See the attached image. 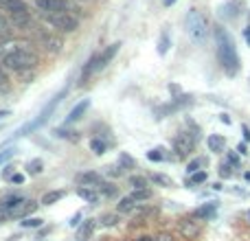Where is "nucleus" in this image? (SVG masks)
Here are the masks:
<instances>
[{
	"instance_id": "obj_1",
	"label": "nucleus",
	"mask_w": 250,
	"mask_h": 241,
	"mask_svg": "<svg viewBox=\"0 0 250 241\" xmlns=\"http://www.w3.org/2000/svg\"><path fill=\"white\" fill-rule=\"evenodd\" d=\"M213 35H215L217 61H220L222 70H224L229 77H235V75L239 73V68H242V61H239L233 38L229 35V31H226L224 26H215V29H213Z\"/></svg>"
},
{
	"instance_id": "obj_2",
	"label": "nucleus",
	"mask_w": 250,
	"mask_h": 241,
	"mask_svg": "<svg viewBox=\"0 0 250 241\" xmlns=\"http://www.w3.org/2000/svg\"><path fill=\"white\" fill-rule=\"evenodd\" d=\"M0 13L9 18L13 26L26 29L31 24V11L24 0H0Z\"/></svg>"
},
{
	"instance_id": "obj_3",
	"label": "nucleus",
	"mask_w": 250,
	"mask_h": 241,
	"mask_svg": "<svg viewBox=\"0 0 250 241\" xmlns=\"http://www.w3.org/2000/svg\"><path fill=\"white\" fill-rule=\"evenodd\" d=\"M119 48H121V42H114V44H110L108 48H104V51H101L97 57H92V60L86 64V68L82 70V77H79V79H82V83H83V81H88V79H90L95 73L104 70L105 66H108L110 61L114 60V55L119 53Z\"/></svg>"
},
{
	"instance_id": "obj_4",
	"label": "nucleus",
	"mask_w": 250,
	"mask_h": 241,
	"mask_svg": "<svg viewBox=\"0 0 250 241\" xmlns=\"http://www.w3.org/2000/svg\"><path fill=\"white\" fill-rule=\"evenodd\" d=\"M4 68L16 70V73H22V70H29L38 64V55L31 53L29 48H13L11 53H7L2 60Z\"/></svg>"
},
{
	"instance_id": "obj_5",
	"label": "nucleus",
	"mask_w": 250,
	"mask_h": 241,
	"mask_svg": "<svg viewBox=\"0 0 250 241\" xmlns=\"http://www.w3.org/2000/svg\"><path fill=\"white\" fill-rule=\"evenodd\" d=\"M185 26H187L189 38L193 40L195 44H202L204 40H207L208 22H207V18L198 11V9H189V13H187V18H185Z\"/></svg>"
},
{
	"instance_id": "obj_6",
	"label": "nucleus",
	"mask_w": 250,
	"mask_h": 241,
	"mask_svg": "<svg viewBox=\"0 0 250 241\" xmlns=\"http://www.w3.org/2000/svg\"><path fill=\"white\" fill-rule=\"evenodd\" d=\"M42 16L53 29L62 31V33H73L79 26V18L75 13H42Z\"/></svg>"
},
{
	"instance_id": "obj_7",
	"label": "nucleus",
	"mask_w": 250,
	"mask_h": 241,
	"mask_svg": "<svg viewBox=\"0 0 250 241\" xmlns=\"http://www.w3.org/2000/svg\"><path fill=\"white\" fill-rule=\"evenodd\" d=\"M38 42H40V46L46 53H51V55H57V53H62V48H64V40L51 29H40Z\"/></svg>"
},
{
	"instance_id": "obj_8",
	"label": "nucleus",
	"mask_w": 250,
	"mask_h": 241,
	"mask_svg": "<svg viewBox=\"0 0 250 241\" xmlns=\"http://www.w3.org/2000/svg\"><path fill=\"white\" fill-rule=\"evenodd\" d=\"M178 235H180L182 239H187V241L198 239L200 235H202V221L195 220L193 215L185 217V220L178 221Z\"/></svg>"
},
{
	"instance_id": "obj_9",
	"label": "nucleus",
	"mask_w": 250,
	"mask_h": 241,
	"mask_svg": "<svg viewBox=\"0 0 250 241\" xmlns=\"http://www.w3.org/2000/svg\"><path fill=\"white\" fill-rule=\"evenodd\" d=\"M40 13H75L68 0H35Z\"/></svg>"
},
{
	"instance_id": "obj_10",
	"label": "nucleus",
	"mask_w": 250,
	"mask_h": 241,
	"mask_svg": "<svg viewBox=\"0 0 250 241\" xmlns=\"http://www.w3.org/2000/svg\"><path fill=\"white\" fill-rule=\"evenodd\" d=\"M193 149H195V136L193 134L182 132L173 138V151H176L178 158H187Z\"/></svg>"
},
{
	"instance_id": "obj_11",
	"label": "nucleus",
	"mask_w": 250,
	"mask_h": 241,
	"mask_svg": "<svg viewBox=\"0 0 250 241\" xmlns=\"http://www.w3.org/2000/svg\"><path fill=\"white\" fill-rule=\"evenodd\" d=\"M35 208H38V204H35L33 200H22L20 204H16V206L7 213V217H11V220H13V217H24V220H26V215H31Z\"/></svg>"
},
{
	"instance_id": "obj_12",
	"label": "nucleus",
	"mask_w": 250,
	"mask_h": 241,
	"mask_svg": "<svg viewBox=\"0 0 250 241\" xmlns=\"http://www.w3.org/2000/svg\"><path fill=\"white\" fill-rule=\"evenodd\" d=\"M75 182H77L79 186H92V189H97L104 180H101V173L86 171V173H77V176H75Z\"/></svg>"
},
{
	"instance_id": "obj_13",
	"label": "nucleus",
	"mask_w": 250,
	"mask_h": 241,
	"mask_svg": "<svg viewBox=\"0 0 250 241\" xmlns=\"http://www.w3.org/2000/svg\"><path fill=\"white\" fill-rule=\"evenodd\" d=\"M215 211H217V202H208V204H204V206L195 208L193 217L195 220H200V221H207V220H211V217L215 215Z\"/></svg>"
},
{
	"instance_id": "obj_14",
	"label": "nucleus",
	"mask_w": 250,
	"mask_h": 241,
	"mask_svg": "<svg viewBox=\"0 0 250 241\" xmlns=\"http://www.w3.org/2000/svg\"><path fill=\"white\" fill-rule=\"evenodd\" d=\"M77 195L88 204H97L99 202V191L92 186H77Z\"/></svg>"
},
{
	"instance_id": "obj_15",
	"label": "nucleus",
	"mask_w": 250,
	"mask_h": 241,
	"mask_svg": "<svg viewBox=\"0 0 250 241\" xmlns=\"http://www.w3.org/2000/svg\"><path fill=\"white\" fill-rule=\"evenodd\" d=\"M207 145L211 151H215V154H222V151L226 149V138L220 136V134H211V136L207 138Z\"/></svg>"
},
{
	"instance_id": "obj_16",
	"label": "nucleus",
	"mask_w": 250,
	"mask_h": 241,
	"mask_svg": "<svg viewBox=\"0 0 250 241\" xmlns=\"http://www.w3.org/2000/svg\"><path fill=\"white\" fill-rule=\"evenodd\" d=\"M136 206H138V200L134 198L132 193H129V195H125L121 202L117 204V213H132Z\"/></svg>"
},
{
	"instance_id": "obj_17",
	"label": "nucleus",
	"mask_w": 250,
	"mask_h": 241,
	"mask_svg": "<svg viewBox=\"0 0 250 241\" xmlns=\"http://www.w3.org/2000/svg\"><path fill=\"white\" fill-rule=\"evenodd\" d=\"M88 108H90V101H88V99H83L82 103H77V105H75V108H73V112L68 114V119H66V123H77V120L82 119V114L86 112Z\"/></svg>"
},
{
	"instance_id": "obj_18",
	"label": "nucleus",
	"mask_w": 250,
	"mask_h": 241,
	"mask_svg": "<svg viewBox=\"0 0 250 241\" xmlns=\"http://www.w3.org/2000/svg\"><path fill=\"white\" fill-rule=\"evenodd\" d=\"M66 195V191H48V193H44V198H42V204L44 206H53V204H57L62 198Z\"/></svg>"
},
{
	"instance_id": "obj_19",
	"label": "nucleus",
	"mask_w": 250,
	"mask_h": 241,
	"mask_svg": "<svg viewBox=\"0 0 250 241\" xmlns=\"http://www.w3.org/2000/svg\"><path fill=\"white\" fill-rule=\"evenodd\" d=\"M9 38H11V22L0 13V42H4V40H9Z\"/></svg>"
},
{
	"instance_id": "obj_20",
	"label": "nucleus",
	"mask_w": 250,
	"mask_h": 241,
	"mask_svg": "<svg viewBox=\"0 0 250 241\" xmlns=\"http://www.w3.org/2000/svg\"><path fill=\"white\" fill-rule=\"evenodd\" d=\"M95 226H97V221H95V220H88L86 224L82 226V230H79V239H83V241L90 239V235L95 233Z\"/></svg>"
},
{
	"instance_id": "obj_21",
	"label": "nucleus",
	"mask_w": 250,
	"mask_h": 241,
	"mask_svg": "<svg viewBox=\"0 0 250 241\" xmlns=\"http://www.w3.org/2000/svg\"><path fill=\"white\" fill-rule=\"evenodd\" d=\"M151 182L158 186H173V180L169 176H165V173H151Z\"/></svg>"
},
{
	"instance_id": "obj_22",
	"label": "nucleus",
	"mask_w": 250,
	"mask_h": 241,
	"mask_svg": "<svg viewBox=\"0 0 250 241\" xmlns=\"http://www.w3.org/2000/svg\"><path fill=\"white\" fill-rule=\"evenodd\" d=\"M119 215H121V213H105V215H101V226H117L119 224Z\"/></svg>"
},
{
	"instance_id": "obj_23",
	"label": "nucleus",
	"mask_w": 250,
	"mask_h": 241,
	"mask_svg": "<svg viewBox=\"0 0 250 241\" xmlns=\"http://www.w3.org/2000/svg\"><path fill=\"white\" fill-rule=\"evenodd\" d=\"M129 184L134 186V191L147 189V180H145V178H141V176H132V178H129Z\"/></svg>"
},
{
	"instance_id": "obj_24",
	"label": "nucleus",
	"mask_w": 250,
	"mask_h": 241,
	"mask_svg": "<svg viewBox=\"0 0 250 241\" xmlns=\"http://www.w3.org/2000/svg\"><path fill=\"white\" fill-rule=\"evenodd\" d=\"M90 149L95 151L97 156H101V154H105V149H108V145H105L104 141H99V138H95V141H90Z\"/></svg>"
},
{
	"instance_id": "obj_25",
	"label": "nucleus",
	"mask_w": 250,
	"mask_h": 241,
	"mask_svg": "<svg viewBox=\"0 0 250 241\" xmlns=\"http://www.w3.org/2000/svg\"><path fill=\"white\" fill-rule=\"evenodd\" d=\"M156 213H158V208H154V206H141V208H136V215L141 217V220L156 215Z\"/></svg>"
},
{
	"instance_id": "obj_26",
	"label": "nucleus",
	"mask_w": 250,
	"mask_h": 241,
	"mask_svg": "<svg viewBox=\"0 0 250 241\" xmlns=\"http://www.w3.org/2000/svg\"><path fill=\"white\" fill-rule=\"evenodd\" d=\"M42 221L44 220H40V217H26V220L20 221V224H22V228H40Z\"/></svg>"
},
{
	"instance_id": "obj_27",
	"label": "nucleus",
	"mask_w": 250,
	"mask_h": 241,
	"mask_svg": "<svg viewBox=\"0 0 250 241\" xmlns=\"http://www.w3.org/2000/svg\"><path fill=\"white\" fill-rule=\"evenodd\" d=\"M97 191H99V193H104V195H114V193H117V186L110 184V182H101V184L97 186Z\"/></svg>"
},
{
	"instance_id": "obj_28",
	"label": "nucleus",
	"mask_w": 250,
	"mask_h": 241,
	"mask_svg": "<svg viewBox=\"0 0 250 241\" xmlns=\"http://www.w3.org/2000/svg\"><path fill=\"white\" fill-rule=\"evenodd\" d=\"M202 182H207V171H198L191 176V180H187V184H202Z\"/></svg>"
},
{
	"instance_id": "obj_29",
	"label": "nucleus",
	"mask_w": 250,
	"mask_h": 241,
	"mask_svg": "<svg viewBox=\"0 0 250 241\" xmlns=\"http://www.w3.org/2000/svg\"><path fill=\"white\" fill-rule=\"evenodd\" d=\"M119 164H121V167H125V169H134V167H136V162H134V160L129 158L127 154H121V156H119Z\"/></svg>"
},
{
	"instance_id": "obj_30",
	"label": "nucleus",
	"mask_w": 250,
	"mask_h": 241,
	"mask_svg": "<svg viewBox=\"0 0 250 241\" xmlns=\"http://www.w3.org/2000/svg\"><path fill=\"white\" fill-rule=\"evenodd\" d=\"M26 171L33 173V176H35V173H40V171H42V160H31V162L26 164Z\"/></svg>"
},
{
	"instance_id": "obj_31",
	"label": "nucleus",
	"mask_w": 250,
	"mask_h": 241,
	"mask_svg": "<svg viewBox=\"0 0 250 241\" xmlns=\"http://www.w3.org/2000/svg\"><path fill=\"white\" fill-rule=\"evenodd\" d=\"M134 198H136L138 200V202H143V200H149L151 198V191L149 189H143V191H134Z\"/></svg>"
},
{
	"instance_id": "obj_32",
	"label": "nucleus",
	"mask_w": 250,
	"mask_h": 241,
	"mask_svg": "<svg viewBox=\"0 0 250 241\" xmlns=\"http://www.w3.org/2000/svg\"><path fill=\"white\" fill-rule=\"evenodd\" d=\"M202 164H204V160L198 158V160H193V162H189V169H187V171H189V173H198V169L202 167Z\"/></svg>"
},
{
	"instance_id": "obj_33",
	"label": "nucleus",
	"mask_w": 250,
	"mask_h": 241,
	"mask_svg": "<svg viewBox=\"0 0 250 241\" xmlns=\"http://www.w3.org/2000/svg\"><path fill=\"white\" fill-rule=\"evenodd\" d=\"M167 48H169V38H167V33H163V38H160V55H165L167 53Z\"/></svg>"
},
{
	"instance_id": "obj_34",
	"label": "nucleus",
	"mask_w": 250,
	"mask_h": 241,
	"mask_svg": "<svg viewBox=\"0 0 250 241\" xmlns=\"http://www.w3.org/2000/svg\"><path fill=\"white\" fill-rule=\"evenodd\" d=\"M121 173H123V167H121V164H112V167H108V176H121Z\"/></svg>"
},
{
	"instance_id": "obj_35",
	"label": "nucleus",
	"mask_w": 250,
	"mask_h": 241,
	"mask_svg": "<svg viewBox=\"0 0 250 241\" xmlns=\"http://www.w3.org/2000/svg\"><path fill=\"white\" fill-rule=\"evenodd\" d=\"M147 158L158 162V160H163V154H160V149H151V151H147Z\"/></svg>"
},
{
	"instance_id": "obj_36",
	"label": "nucleus",
	"mask_w": 250,
	"mask_h": 241,
	"mask_svg": "<svg viewBox=\"0 0 250 241\" xmlns=\"http://www.w3.org/2000/svg\"><path fill=\"white\" fill-rule=\"evenodd\" d=\"M220 176H222V178H230V176H233V171H230V167H229L226 162L220 167Z\"/></svg>"
},
{
	"instance_id": "obj_37",
	"label": "nucleus",
	"mask_w": 250,
	"mask_h": 241,
	"mask_svg": "<svg viewBox=\"0 0 250 241\" xmlns=\"http://www.w3.org/2000/svg\"><path fill=\"white\" fill-rule=\"evenodd\" d=\"M13 156V149H4V151H0V162H4L7 158H11Z\"/></svg>"
},
{
	"instance_id": "obj_38",
	"label": "nucleus",
	"mask_w": 250,
	"mask_h": 241,
	"mask_svg": "<svg viewBox=\"0 0 250 241\" xmlns=\"http://www.w3.org/2000/svg\"><path fill=\"white\" fill-rule=\"evenodd\" d=\"M156 241H173V237L167 233H160V235H156Z\"/></svg>"
},
{
	"instance_id": "obj_39",
	"label": "nucleus",
	"mask_w": 250,
	"mask_h": 241,
	"mask_svg": "<svg viewBox=\"0 0 250 241\" xmlns=\"http://www.w3.org/2000/svg\"><path fill=\"white\" fill-rule=\"evenodd\" d=\"M11 173H13V167H4V173H2V178H4V180H11Z\"/></svg>"
},
{
	"instance_id": "obj_40",
	"label": "nucleus",
	"mask_w": 250,
	"mask_h": 241,
	"mask_svg": "<svg viewBox=\"0 0 250 241\" xmlns=\"http://www.w3.org/2000/svg\"><path fill=\"white\" fill-rule=\"evenodd\" d=\"M13 184H22V182H24V176H20V173H13Z\"/></svg>"
},
{
	"instance_id": "obj_41",
	"label": "nucleus",
	"mask_w": 250,
	"mask_h": 241,
	"mask_svg": "<svg viewBox=\"0 0 250 241\" xmlns=\"http://www.w3.org/2000/svg\"><path fill=\"white\" fill-rule=\"evenodd\" d=\"M237 151H239L242 156H246V154H248V147L244 145V142H239V145H237Z\"/></svg>"
},
{
	"instance_id": "obj_42",
	"label": "nucleus",
	"mask_w": 250,
	"mask_h": 241,
	"mask_svg": "<svg viewBox=\"0 0 250 241\" xmlns=\"http://www.w3.org/2000/svg\"><path fill=\"white\" fill-rule=\"evenodd\" d=\"M229 162H230V164H239V158H237L235 154H230V156H229Z\"/></svg>"
},
{
	"instance_id": "obj_43",
	"label": "nucleus",
	"mask_w": 250,
	"mask_h": 241,
	"mask_svg": "<svg viewBox=\"0 0 250 241\" xmlns=\"http://www.w3.org/2000/svg\"><path fill=\"white\" fill-rule=\"evenodd\" d=\"M244 38H246V42H248V46H250V24L246 26V31H244Z\"/></svg>"
},
{
	"instance_id": "obj_44",
	"label": "nucleus",
	"mask_w": 250,
	"mask_h": 241,
	"mask_svg": "<svg viewBox=\"0 0 250 241\" xmlns=\"http://www.w3.org/2000/svg\"><path fill=\"white\" fill-rule=\"evenodd\" d=\"M136 241H156V237H149V235H143V237H138Z\"/></svg>"
},
{
	"instance_id": "obj_45",
	"label": "nucleus",
	"mask_w": 250,
	"mask_h": 241,
	"mask_svg": "<svg viewBox=\"0 0 250 241\" xmlns=\"http://www.w3.org/2000/svg\"><path fill=\"white\" fill-rule=\"evenodd\" d=\"M242 132H244V138H246V141H250V129L246 127V125L242 127Z\"/></svg>"
},
{
	"instance_id": "obj_46",
	"label": "nucleus",
	"mask_w": 250,
	"mask_h": 241,
	"mask_svg": "<svg viewBox=\"0 0 250 241\" xmlns=\"http://www.w3.org/2000/svg\"><path fill=\"white\" fill-rule=\"evenodd\" d=\"M79 217H82V215H79V213H77V215L73 217V221H70V224H73V226H77V224H79Z\"/></svg>"
},
{
	"instance_id": "obj_47",
	"label": "nucleus",
	"mask_w": 250,
	"mask_h": 241,
	"mask_svg": "<svg viewBox=\"0 0 250 241\" xmlns=\"http://www.w3.org/2000/svg\"><path fill=\"white\" fill-rule=\"evenodd\" d=\"M173 2H176V0H165V7H171Z\"/></svg>"
},
{
	"instance_id": "obj_48",
	"label": "nucleus",
	"mask_w": 250,
	"mask_h": 241,
	"mask_svg": "<svg viewBox=\"0 0 250 241\" xmlns=\"http://www.w3.org/2000/svg\"><path fill=\"white\" fill-rule=\"evenodd\" d=\"M7 114H9L7 110H4V112H0V119H4V117H7Z\"/></svg>"
},
{
	"instance_id": "obj_49",
	"label": "nucleus",
	"mask_w": 250,
	"mask_h": 241,
	"mask_svg": "<svg viewBox=\"0 0 250 241\" xmlns=\"http://www.w3.org/2000/svg\"><path fill=\"white\" fill-rule=\"evenodd\" d=\"M119 241H127V239H119Z\"/></svg>"
},
{
	"instance_id": "obj_50",
	"label": "nucleus",
	"mask_w": 250,
	"mask_h": 241,
	"mask_svg": "<svg viewBox=\"0 0 250 241\" xmlns=\"http://www.w3.org/2000/svg\"><path fill=\"white\" fill-rule=\"evenodd\" d=\"M248 217H250V211H248Z\"/></svg>"
}]
</instances>
